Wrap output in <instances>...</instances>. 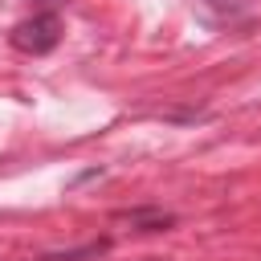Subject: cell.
I'll list each match as a JSON object with an SVG mask.
<instances>
[{
    "label": "cell",
    "instance_id": "2",
    "mask_svg": "<svg viewBox=\"0 0 261 261\" xmlns=\"http://www.w3.org/2000/svg\"><path fill=\"white\" fill-rule=\"evenodd\" d=\"M118 220H126V224L139 228V232H159V228H167L175 216L163 212V208H130V212H118Z\"/></svg>",
    "mask_w": 261,
    "mask_h": 261
},
{
    "label": "cell",
    "instance_id": "3",
    "mask_svg": "<svg viewBox=\"0 0 261 261\" xmlns=\"http://www.w3.org/2000/svg\"><path fill=\"white\" fill-rule=\"evenodd\" d=\"M106 253V241H94V245H82V249H65V253H45L41 261H82V257H98Z\"/></svg>",
    "mask_w": 261,
    "mask_h": 261
},
{
    "label": "cell",
    "instance_id": "5",
    "mask_svg": "<svg viewBox=\"0 0 261 261\" xmlns=\"http://www.w3.org/2000/svg\"><path fill=\"white\" fill-rule=\"evenodd\" d=\"M41 4H61V0H41Z\"/></svg>",
    "mask_w": 261,
    "mask_h": 261
},
{
    "label": "cell",
    "instance_id": "1",
    "mask_svg": "<svg viewBox=\"0 0 261 261\" xmlns=\"http://www.w3.org/2000/svg\"><path fill=\"white\" fill-rule=\"evenodd\" d=\"M8 41H12V49H20V53H29V57H41V53L57 49V41H61V20H57V12H37V16L20 20V24L8 33Z\"/></svg>",
    "mask_w": 261,
    "mask_h": 261
},
{
    "label": "cell",
    "instance_id": "4",
    "mask_svg": "<svg viewBox=\"0 0 261 261\" xmlns=\"http://www.w3.org/2000/svg\"><path fill=\"white\" fill-rule=\"evenodd\" d=\"M216 12H228V16H237V12H245L249 8V0H208Z\"/></svg>",
    "mask_w": 261,
    "mask_h": 261
}]
</instances>
